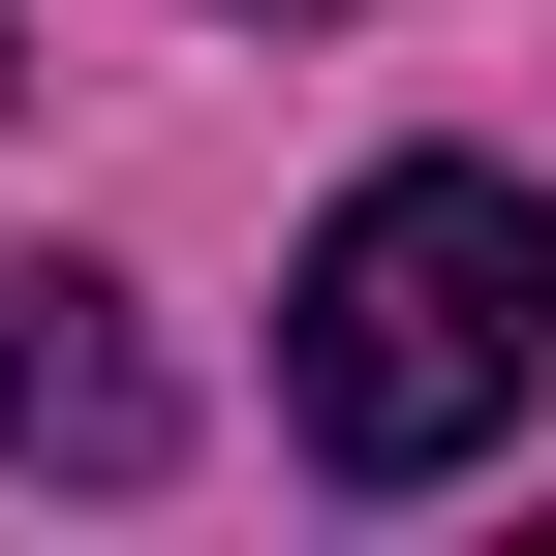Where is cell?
<instances>
[{
  "instance_id": "obj_1",
  "label": "cell",
  "mask_w": 556,
  "mask_h": 556,
  "mask_svg": "<svg viewBox=\"0 0 556 556\" xmlns=\"http://www.w3.org/2000/svg\"><path fill=\"white\" fill-rule=\"evenodd\" d=\"M556 371V186L526 155H371L278 278V402H309L340 495H433V464H495Z\"/></svg>"
},
{
  "instance_id": "obj_2",
  "label": "cell",
  "mask_w": 556,
  "mask_h": 556,
  "mask_svg": "<svg viewBox=\"0 0 556 556\" xmlns=\"http://www.w3.org/2000/svg\"><path fill=\"white\" fill-rule=\"evenodd\" d=\"M0 433L93 464V495L155 464V340H124V278H0Z\"/></svg>"
}]
</instances>
